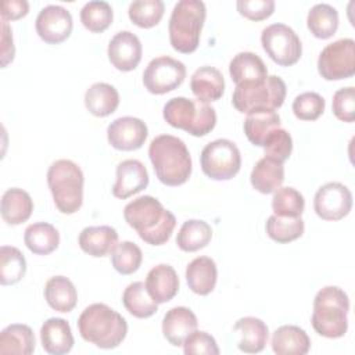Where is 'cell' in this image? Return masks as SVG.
I'll use <instances>...</instances> for the list:
<instances>
[{"label":"cell","instance_id":"6da1fadb","mask_svg":"<svg viewBox=\"0 0 355 355\" xmlns=\"http://www.w3.org/2000/svg\"><path fill=\"white\" fill-rule=\"evenodd\" d=\"M123 218L151 245L165 244L176 226L175 215L153 196H140L123 208Z\"/></svg>","mask_w":355,"mask_h":355},{"label":"cell","instance_id":"7a4b0ae2","mask_svg":"<svg viewBox=\"0 0 355 355\" xmlns=\"http://www.w3.org/2000/svg\"><path fill=\"white\" fill-rule=\"evenodd\" d=\"M148 157L158 180L166 186H180L191 175V157L184 141L172 135L154 137Z\"/></svg>","mask_w":355,"mask_h":355},{"label":"cell","instance_id":"3957f363","mask_svg":"<svg viewBox=\"0 0 355 355\" xmlns=\"http://www.w3.org/2000/svg\"><path fill=\"white\" fill-rule=\"evenodd\" d=\"M80 337L103 349L116 348L126 337L128 323L125 318L111 306L96 302L86 306L79 319Z\"/></svg>","mask_w":355,"mask_h":355},{"label":"cell","instance_id":"277c9868","mask_svg":"<svg viewBox=\"0 0 355 355\" xmlns=\"http://www.w3.org/2000/svg\"><path fill=\"white\" fill-rule=\"evenodd\" d=\"M349 298L337 286L320 288L313 300L311 323L313 330L326 338H340L348 330Z\"/></svg>","mask_w":355,"mask_h":355},{"label":"cell","instance_id":"5b68a950","mask_svg":"<svg viewBox=\"0 0 355 355\" xmlns=\"http://www.w3.org/2000/svg\"><path fill=\"white\" fill-rule=\"evenodd\" d=\"M205 17L207 8L201 0H180L175 4L168 32L169 42L176 51L190 54L197 50Z\"/></svg>","mask_w":355,"mask_h":355},{"label":"cell","instance_id":"8992f818","mask_svg":"<svg viewBox=\"0 0 355 355\" xmlns=\"http://www.w3.org/2000/svg\"><path fill=\"white\" fill-rule=\"evenodd\" d=\"M83 172L71 159H57L47 171V184L61 214H75L83 202Z\"/></svg>","mask_w":355,"mask_h":355},{"label":"cell","instance_id":"52a82bcc","mask_svg":"<svg viewBox=\"0 0 355 355\" xmlns=\"http://www.w3.org/2000/svg\"><path fill=\"white\" fill-rule=\"evenodd\" d=\"M162 115L171 126L196 137L208 135L216 125L215 108L197 98L173 97L165 103Z\"/></svg>","mask_w":355,"mask_h":355},{"label":"cell","instance_id":"ba28073f","mask_svg":"<svg viewBox=\"0 0 355 355\" xmlns=\"http://www.w3.org/2000/svg\"><path fill=\"white\" fill-rule=\"evenodd\" d=\"M286 93L284 80L280 76L268 75L261 82L236 86L232 104L243 114H248L254 110H277L283 105Z\"/></svg>","mask_w":355,"mask_h":355},{"label":"cell","instance_id":"9c48e42d","mask_svg":"<svg viewBox=\"0 0 355 355\" xmlns=\"http://www.w3.org/2000/svg\"><path fill=\"white\" fill-rule=\"evenodd\" d=\"M202 172L214 180L234 178L241 166L239 147L229 139H216L208 143L200 155Z\"/></svg>","mask_w":355,"mask_h":355},{"label":"cell","instance_id":"30bf717a","mask_svg":"<svg viewBox=\"0 0 355 355\" xmlns=\"http://www.w3.org/2000/svg\"><path fill=\"white\" fill-rule=\"evenodd\" d=\"M261 43L265 53L277 65H294L302 54V44L298 35L286 24H272L262 29Z\"/></svg>","mask_w":355,"mask_h":355},{"label":"cell","instance_id":"8fae6325","mask_svg":"<svg viewBox=\"0 0 355 355\" xmlns=\"http://www.w3.org/2000/svg\"><path fill=\"white\" fill-rule=\"evenodd\" d=\"M319 75L326 80H340L355 73V42L351 37L329 43L318 58Z\"/></svg>","mask_w":355,"mask_h":355},{"label":"cell","instance_id":"7c38bea8","mask_svg":"<svg viewBox=\"0 0 355 355\" xmlns=\"http://www.w3.org/2000/svg\"><path fill=\"white\" fill-rule=\"evenodd\" d=\"M186 78L182 61L169 55L153 58L143 72L144 87L153 94H165L179 87Z\"/></svg>","mask_w":355,"mask_h":355},{"label":"cell","instance_id":"4fadbf2b","mask_svg":"<svg viewBox=\"0 0 355 355\" xmlns=\"http://www.w3.org/2000/svg\"><path fill=\"white\" fill-rule=\"evenodd\" d=\"M352 208V193L340 182H329L318 189L313 197V209L323 220H340Z\"/></svg>","mask_w":355,"mask_h":355},{"label":"cell","instance_id":"5bb4252c","mask_svg":"<svg viewBox=\"0 0 355 355\" xmlns=\"http://www.w3.org/2000/svg\"><path fill=\"white\" fill-rule=\"evenodd\" d=\"M35 28L42 40L49 44H58L71 36L72 15L65 7L50 4L39 11Z\"/></svg>","mask_w":355,"mask_h":355},{"label":"cell","instance_id":"9a60e30c","mask_svg":"<svg viewBox=\"0 0 355 355\" xmlns=\"http://www.w3.org/2000/svg\"><path fill=\"white\" fill-rule=\"evenodd\" d=\"M147 135V125L135 116L116 118L107 128L108 143L119 151L139 150L144 144Z\"/></svg>","mask_w":355,"mask_h":355},{"label":"cell","instance_id":"2e32d148","mask_svg":"<svg viewBox=\"0 0 355 355\" xmlns=\"http://www.w3.org/2000/svg\"><path fill=\"white\" fill-rule=\"evenodd\" d=\"M110 62L122 72L133 71L143 54V47L140 39L130 31H121L115 33L107 49Z\"/></svg>","mask_w":355,"mask_h":355},{"label":"cell","instance_id":"e0dca14e","mask_svg":"<svg viewBox=\"0 0 355 355\" xmlns=\"http://www.w3.org/2000/svg\"><path fill=\"white\" fill-rule=\"evenodd\" d=\"M148 172L139 159H125L116 166V180L112 196L125 200L148 186Z\"/></svg>","mask_w":355,"mask_h":355},{"label":"cell","instance_id":"ac0fdd59","mask_svg":"<svg viewBox=\"0 0 355 355\" xmlns=\"http://www.w3.org/2000/svg\"><path fill=\"white\" fill-rule=\"evenodd\" d=\"M197 316L186 306L171 308L162 319L164 337L173 347H182L184 340L197 330Z\"/></svg>","mask_w":355,"mask_h":355},{"label":"cell","instance_id":"d6986e66","mask_svg":"<svg viewBox=\"0 0 355 355\" xmlns=\"http://www.w3.org/2000/svg\"><path fill=\"white\" fill-rule=\"evenodd\" d=\"M146 288L157 304L171 301L179 291L176 270L168 263H159L151 268L146 277Z\"/></svg>","mask_w":355,"mask_h":355},{"label":"cell","instance_id":"ffe728a7","mask_svg":"<svg viewBox=\"0 0 355 355\" xmlns=\"http://www.w3.org/2000/svg\"><path fill=\"white\" fill-rule=\"evenodd\" d=\"M78 243L80 250L90 257H105L118 244V232L108 225L87 226L79 233Z\"/></svg>","mask_w":355,"mask_h":355},{"label":"cell","instance_id":"44dd1931","mask_svg":"<svg viewBox=\"0 0 355 355\" xmlns=\"http://www.w3.org/2000/svg\"><path fill=\"white\" fill-rule=\"evenodd\" d=\"M42 347L47 354H68L73 347V336L69 323L62 318L47 319L40 329Z\"/></svg>","mask_w":355,"mask_h":355},{"label":"cell","instance_id":"7402d4cb","mask_svg":"<svg viewBox=\"0 0 355 355\" xmlns=\"http://www.w3.org/2000/svg\"><path fill=\"white\" fill-rule=\"evenodd\" d=\"M190 89L197 100L202 103L216 101L223 96L225 92L223 75L215 67L202 65L191 75Z\"/></svg>","mask_w":355,"mask_h":355},{"label":"cell","instance_id":"603a6c76","mask_svg":"<svg viewBox=\"0 0 355 355\" xmlns=\"http://www.w3.org/2000/svg\"><path fill=\"white\" fill-rule=\"evenodd\" d=\"M233 330L240 334L237 347L245 354H258L268 344L269 329L266 323L259 318H241L234 323Z\"/></svg>","mask_w":355,"mask_h":355},{"label":"cell","instance_id":"cb8c5ba5","mask_svg":"<svg viewBox=\"0 0 355 355\" xmlns=\"http://www.w3.org/2000/svg\"><path fill=\"white\" fill-rule=\"evenodd\" d=\"M229 73L234 85L239 86L263 80L268 76V68L258 54L252 51H240L232 58Z\"/></svg>","mask_w":355,"mask_h":355},{"label":"cell","instance_id":"d4e9b609","mask_svg":"<svg viewBox=\"0 0 355 355\" xmlns=\"http://www.w3.org/2000/svg\"><path fill=\"white\" fill-rule=\"evenodd\" d=\"M270 345L277 355H305L311 348V340L300 326L283 324L275 330Z\"/></svg>","mask_w":355,"mask_h":355},{"label":"cell","instance_id":"484cf974","mask_svg":"<svg viewBox=\"0 0 355 355\" xmlns=\"http://www.w3.org/2000/svg\"><path fill=\"white\" fill-rule=\"evenodd\" d=\"M218 280L216 263L209 257H197L186 268V282L189 288L198 294L207 295L214 291Z\"/></svg>","mask_w":355,"mask_h":355},{"label":"cell","instance_id":"4316f807","mask_svg":"<svg viewBox=\"0 0 355 355\" xmlns=\"http://www.w3.org/2000/svg\"><path fill=\"white\" fill-rule=\"evenodd\" d=\"M33 211V201L31 196L19 189L11 187L4 191L1 197V218L7 225L15 226L26 222Z\"/></svg>","mask_w":355,"mask_h":355},{"label":"cell","instance_id":"83f0119b","mask_svg":"<svg viewBox=\"0 0 355 355\" xmlns=\"http://www.w3.org/2000/svg\"><path fill=\"white\" fill-rule=\"evenodd\" d=\"M250 182L262 194L275 193L284 182V166L282 162L262 157L252 168Z\"/></svg>","mask_w":355,"mask_h":355},{"label":"cell","instance_id":"f1b7e54d","mask_svg":"<svg viewBox=\"0 0 355 355\" xmlns=\"http://www.w3.org/2000/svg\"><path fill=\"white\" fill-rule=\"evenodd\" d=\"M44 298L51 309L67 313L76 306L78 293L68 277L53 276L46 282Z\"/></svg>","mask_w":355,"mask_h":355},{"label":"cell","instance_id":"f546056e","mask_svg":"<svg viewBox=\"0 0 355 355\" xmlns=\"http://www.w3.org/2000/svg\"><path fill=\"white\" fill-rule=\"evenodd\" d=\"M119 105L118 90L105 82L93 83L85 93V107L94 116H108Z\"/></svg>","mask_w":355,"mask_h":355},{"label":"cell","instance_id":"4dcf8cb0","mask_svg":"<svg viewBox=\"0 0 355 355\" xmlns=\"http://www.w3.org/2000/svg\"><path fill=\"white\" fill-rule=\"evenodd\" d=\"M36 340L32 329L26 324L14 323L0 333V354L31 355L35 351Z\"/></svg>","mask_w":355,"mask_h":355},{"label":"cell","instance_id":"1f68e13d","mask_svg":"<svg viewBox=\"0 0 355 355\" xmlns=\"http://www.w3.org/2000/svg\"><path fill=\"white\" fill-rule=\"evenodd\" d=\"M243 128L248 141L262 147L268 135L280 128V116L275 110H254L247 114Z\"/></svg>","mask_w":355,"mask_h":355},{"label":"cell","instance_id":"d6a6232c","mask_svg":"<svg viewBox=\"0 0 355 355\" xmlns=\"http://www.w3.org/2000/svg\"><path fill=\"white\" fill-rule=\"evenodd\" d=\"M24 241L28 250L36 255H49L60 244L58 230L47 222L29 225L24 233Z\"/></svg>","mask_w":355,"mask_h":355},{"label":"cell","instance_id":"836d02e7","mask_svg":"<svg viewBox=\"0 0 355 355\" xmlns=\"http://www.w3.org/2000/svg\"><path fill=\"white\" fill-rule=\"evenodd\" d=\"M122 302L126 311L139 319L150 318L158 311V304L150 297L143 282L130 283L122 294Z\"/></svg>","mask_w":355,"mask_h":355},{"label":"cell","instance_id":"e575fe53","mask_svg":"<svg viewBox=\"0 0 355 355\" xmlns=\"http://www.w3.org/2000/svg\"><path fill=\"white\" fill-rule=\"evenodd\" d=\"M211 239L212 229L205 220L189 219L180 226L176 236V244L182 251L194 252L207 247Z\"/></svg>","mask_w":355,"mask_h":355},{"label":"cell","instance_id":"d590c367","mask_svg":"<svg viewBox=\"0 0 355 355\" xmlns=\"http://www.w3.org/2000/svg\"><path fill=\"white\" fill-rule=\"evenodd\" d=\"M306 26L315 37L329 39L337 32L338 12L327 3H318L308 11Z\"/></svg>","mask_w":355,"mask_h":355},{"label":"cell","instance_id":"8d00e7d4","mask_svg":"<svg viewBox=\"0 0 355 355\" xmlns=\"http://www.w3.org/2000/svg\"><path fill=\"white\" fill-rule=\"evenodd\" d=\"M266 233L276 243H290L302 236L305 225L301 216L290 218V216H277L270 215L266 220Z\"/></svg>","mask_w":355,"mask_h":355},{"label":"cell","instance_id":"74e56055","mask_svg":"<svg viewBox=\"0 0 355 355\" xmlns=\"http://www.w3.org/2000/svg\"><path fill=\"white\" fill-rule=\"evenodd\" d=\"M26 272V261L24 254L11 245L0 248V283L3 286L18 283Z\"/></svg>","mask_w":355,"mask_h":355},{"label":"cell","instance_id":"f35d334b","mask_svg":"<svg viewBox=\"0 0 355 355\" xmlns=\"http://www.w3.org/2000/svg\"><path fill=\"white\" fill-rule=\"evenodd\" d=\"M114 18L112 7L108 1L93 0L86 3L80 10V21L83 26L94 33L104 32Z\"/></svg>","mask_w":355,"mask_h":355},{"label":"cell","instance_id":"ab89813d","mask_svg":"<svg viewBox=\"0 0 355 355\" xmlns=\"http://www.w3.org/2000/svg\"><path fill=\"white\" fill-rule=\"evenodd\" d=\"M165 11L162 0H136L129 4L128 15L139 28H153L158 25Z\"/></svg>","mask_w":355,"mask_h":355},{"label":"cell","instance_id":"60d3db41","mask_svg":"<svg viewBox=\"0 0 355 355\" xmlns=\"http://www.w3.org/2000/svg\"><path fill=\"white\" fill-rule=\"evenodd\" d=\"M143 261V252L133 241H121L111 252V263L121 275L135 273Z\"/></svg>","mask_w":355,"mask_h":355},{"label":"cell","instance_id":"b9f144b4","mask_svg":"<svg viewBox=\"0 0 355 355\" xmlns=\"http://www.w3.org/2000/svg\"><path fill=\"white\" fill-rule=\"evenodd\" d=\"M305 208V200L302 194L294 187H279L273 193L272 209L277 216H301Z\"/></svg>","mask_w":355,"mask_h":355},{"label":"cell","instance_id":"7bdbcfd3","mask_svg":"<svg viewBox=\"0 0 355 355\" xmlns=\"http://www.w3.org/2000/svg\"><path fill=\"white\" fill-rule=\"evenodd\" d=\"M262 147L265 157L283 164L286 159H288L293 151L291 135L286 129L276 128L268 135Z\"/></svg>","mask_w":355,"mask_h":355},{"label":"cell","instance_id":"ee69618b","mask_svg":"<svg viewBox=\"0 0 355 355\" xmlns=\"http://www.w3.org/2000/svg\"><path fill=\"white\" fill-rule=\"evenodd\" d=\"M324 98L315 92H304L293 101V112L301 121H315L324 111Z\"/></svg>","mask_w":355,"mask_h":355},{"label":"cell","instance_id":"f6af8a7d","mask_svg":"<svg viewBox=\"0 0 355 355\" xmlns=\"http://www.w3.org/2000/svg\"><path fill=\"white\" fill-rule=\"evenodd\" d=\"M186 355H218L219 348L215 338L207 331L194 330L183 343Z\"/></svg>","mask_w":355,"mask_h":355},{"label":"cell","instance_id":"bcb514c9","mask_svg":"<svg viewBox=\"0 0 355 355\" xmlns=\"http://www.w3.org/2000/svg\"><path fill=\"white\" fill-rule=\"evenodd\" d=\"M333 112L343 122H354L355 119V89L347 86L338 89L333 96Z\"/></svg>","mask_w":355,"mask_h":355},{"label":"cell","instance_id":"7dc6e473","mask_svg":"<svg viewBox=\"0 0 355 355\" xmlns=\"http://www.w3.org/2000/svg\"><path fill=\"white\" fill-rule=\"evenodd\" d=\"M237 11L251 21H262L269 18L275 11L273 0H237Z\"/></svg>","mask_w":355,"mask_h":355},{"label":"cell","instance_id":"c3c4849f","mask_svg":"<svg viewBox=\"0 0 355 355\" xmlns=\"http://www.w3.org/2000/svg\"><path fill=\"white\" fill-rule=\"evenodd\" d=\"M29 11V3L25 0H4L1 3V19L12 21L25 17Z\"/></svg>","mask_w":355,"mask_h":355},{"label":"cell","instance_id":"681fc988","mask_svg":"<svg viewBox=\"0 0 355 355\" xmlns=\"http://www.w3.org/2000/svg\"><path fill=\"white\" fill-rule=\"evenodd\" d=\"M15 47L12 42V31L7 21L1 19V67H7L14 60Z\"/></svg>","mask_w":355,"mask_h":355}]
</instances>
